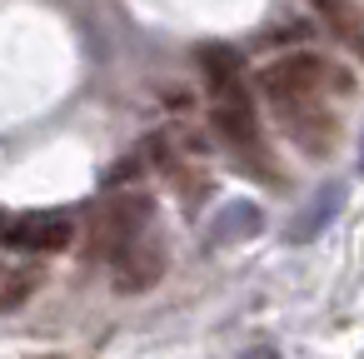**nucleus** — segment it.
Segmentation results:
<instances>
[{
    "label": "nucleus",
    "instance_id": "nucleus-1",
    "mask_svg": "<svg viewBox=\"0 0 364 359\" xmlns=\"http://www.w3.org/2000/svg\"><path fill=\"white\" fill-rule=\"evenodd\" d=\"M259 90L269 95L274 110H289V105H314L324 90L344 95L349 75L339 65H329L324 55H314V50H294V55H279L259 70Z\"/></svg>",
    "mask_w": 364,
    "mask_h": 359
},
{
    "label": "nucleus",
    "instance_id": "nucleus-2",
    "mask_svg": "<svg viewBox=\"0 0 364 359\" xmlns=\"http://www.w3.org/2000/svg\"><path fill=\"white\" fill-rule=\"evenodd\" d=\"M75 240V215L70 210H41V215H21L6 225V245L16 250H41V254H55V250H70Z\"/></svg>",
    "mask_w": 364,
    "mask_h": 359
},
{
    "label": "nucleus",
    "instance_id": "nucleus-3",
    "mask_svg": "<svg viewBox=\"0 0 364 359\" xmlns=\"http://www.w3.org/2000/svg\"><path fill=\"white\" fill-rule=\"evenodd\" d=\"M150 215H155V205H150L145 190L115 195V200L105 205V215H100V245H105L110 254L125 250V245H135V240L150 230Z\"/></svg>",
    "mask_w": 364,
    "mask_h": 359
},
{
    "label": "nucleus",
    "instance_id": "nucleus-4",
    "mask_svg": "<svg viewBox=\"0 0 364 359\" xmlns=\"http://www.w3.org/2000/svg\"><path fill=\"white\" fill-rule=\"evenodd\" d=\"M110 269H115V289L140 294V289H150L165 274V245L150 240V235H140L135 245H125V250L110 254Z\"/></svg>",
    "mask_w": 364,
    "mask_h": 359
},
{
    "label": "nucleus",
    "instance_id": "nucleus-5",
    "mask_svg": "<svg viewBox=\"0 0 364 359\" xmlns=\"http://www.w3.org/2000/svg\"><path fill=\"white\" fill-rule=\"evenodd\" d=\"M215 130H220L235 150L259 155V125H255V110H250V100H245L240 85L225 90V95H215Z\"/></svg>",
    "mask_w": 364,
    "mask_h": 359
},
{
    "label": "nucleus",
    "instance_id": "nucleus-6",
    "mask_svg": "<svg viewBox=\"0 0 364 359\" xmlns=\"http://www.w3.org/2000/svg\"><path fill=\"white\" fill-rule=\"evenodd\" d=\"M339 210H344V185H339V180L319 185V195L294 215V225H289V245H309V240H319V235L339 220Z\"/></svg>",
    "mask_w": 364,
    "mask_h": 359
},
{
    "label": "nucleus",
    "instance_id": "nucleus-7",
    "mask_svg": "<svg viewBox=\"0 0 364 359\" xmlns=\"http://www.w3.org/2000/svg\"><path fill=\"white\" fill-rule=\"evenodd\" d=\"M264 230V215L255 200H235L225 205L215 220H210V245H240V240H255Z\"/></svg>",
    "mask_w": 364,
    "mask_h": 359
},
{
    "label": "nucleus",
    "instance_id": "nucleus-8",
    "mask_svg": "<svg viewBox=\"0 0 364 359\" xmlns=\"http://www.w3.org/2000/svg\"><path fill=\"white\" fill-rule=\"evenodd\" d=\"M314 11H319L324 26L364 60V6H354V0H314Z\"/></svg>",
    "mask_w": 364,
    "mask_h": 359
},
{
    "label": "nucleus",
    "instance_id": "nucleus-9",
    "mask_svg": "<svg viewBox=\"0 0 364 359\" xmlns=\"http://www.w3.org/2000/svg\"><path fill=\"white\" fill-rule=\"evenodd\" d=\"M200 70H205V85H210L215 95H225V90L240 85V55H235L230 45H205V50H200Z\"/></svg>",
    "mask_w": 364,
    "mask_h": 359
},
{
    "label": "nucleus",
    "instance_id": "nucleus-10",
    "mask_svg": "<svg viewBox=\"0 0 364 359\" xmlns=\"http://www.w3.org/2000/svg\"><path fill=\"white\" fill-rule=\"evenodd\" d=\"M36 284H41V269H31V264L11 269V274H6V284H0V309H16V304H26V299L36 294Z\"/></svg>",
    "mask_w": 364,
    "mask_h": 359
},
{
    "label": "nucleus",
    "instance_id": "nucleus-11",
    "mask_svg": "<svg viewBox=\"0 0 364 359\" xmlns=\"http://www.w3.org/2000/svg\"><path fill=\"white\" fill-rule=\"evenodd\" d=\"M240 359H279V349H269V344H255V349H245Z\"/></svg>",
    "mask_w": 364,
    "mask_h": 359
},
{
    "label": "nucleus",
    "instance_id": "nucleus-12",
    "mask_svg": "<svg viewBox=\"0 0 364 359\" xmlns=\"http://www.w3.org/2000/svg\"><path fill=\"white\" fill-rule=\"evenodd\" d=\"M359 170H364V140H359Z\"/></svg>",
    "mask_w": 364,
    "mask_h": 359
}]
</instances>
